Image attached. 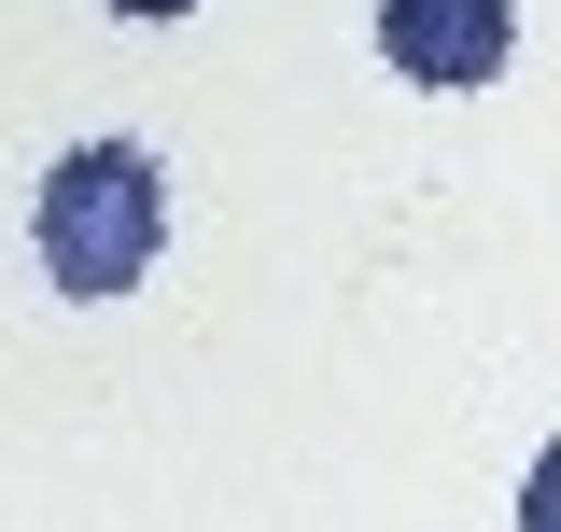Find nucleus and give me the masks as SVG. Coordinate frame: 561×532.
<instances>
[{
    "label": "nucleus",
    "mask_w": 561,
    "mask_h": 532,
    "mask_svg": "<svg viewBox=\"0 0 561 532\" xmlns=\"http://www.w3.org/2000/svg\"><path fill=\"white\" fill-rule=\"evenodd\" d=\"M28 239H43V266H57V294H127L140 266L169 253V169H154L140 140H84V154L43 169Z\"/></svg>",
    "instance_id": "1"
},
{
    "label": "nucleus",
    "mask_w": 561,
    "mask_h": 532,
    "mask_svg": "<svg viewBox=\"0 0 561 532\" xmlns=\"http://www.w3.org/2000/svg\"><path fill=\"white\" fill-rule=\"evenodd\" d=\"M379 57L408 84H435V99H478L519 57V14L505 0H379Z\"/></svg>",
    "instance_id": "2"
},
{
    "label": "nucleus",
    "mask_w": 561,
    "mask_h": 532,
    "mask_svg": "<svg viewBox=\"0 0 561 532\" xmlns=\"http://www.w3.org/2000/svg\"><path fill=\"white\" fill-rule=\"evenodd\" d=\"M519 519H534V532H561V449L534 463V490H519Z\"/></svg>",
    "instance_id": "3"
},
{
    "label": "nucleus",
    "mask_w": 561,
    "mask_h": 532,
    "mask_svg": "<svg viewBox=\"0 0 561 532\" xmlns=\"http://www.w3.org/2000/svg\"><path fill=\"white\" fill-rule=\"evenodd\" d=\"M99 14H140V28H169V14H197V0H99Z\"/></svg>",
    "instance_id": "4"
}]
</instances>
